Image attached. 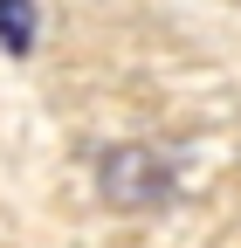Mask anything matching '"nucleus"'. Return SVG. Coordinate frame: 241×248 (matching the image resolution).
<instances>
[{
    "label": "nucleus",
    "mask_w": 241,
    "mask_h": 248,
    "mask_svg": "<svg viewBox=\"0 0 241 248\" xmlns=\"http://www.w3.org/2000/svg\"><path fill=\"white\" fill-rule=\"evenodd\" d=\"M97 193L117 214H159L172 200V166L159 159L152 145H110L97 159Z\"/></svg>",
    "instance_id": "f257e3e1"
},
{
    "label": "nucleus",
    "mask_w": 241,
    "mask_h": 248,
    "mask_svg": "<svg viewBox=\"0 0 241 248\" xmlns=\"http://www.w3.org/2000/svg\"><path fill=\"white\" fill-rule=\"evenodd\" d=\"M0 48L7 55L35 48V0H0Z\"/></svg>",
    "instance_id": "f03ea898"
}]
</instances>
